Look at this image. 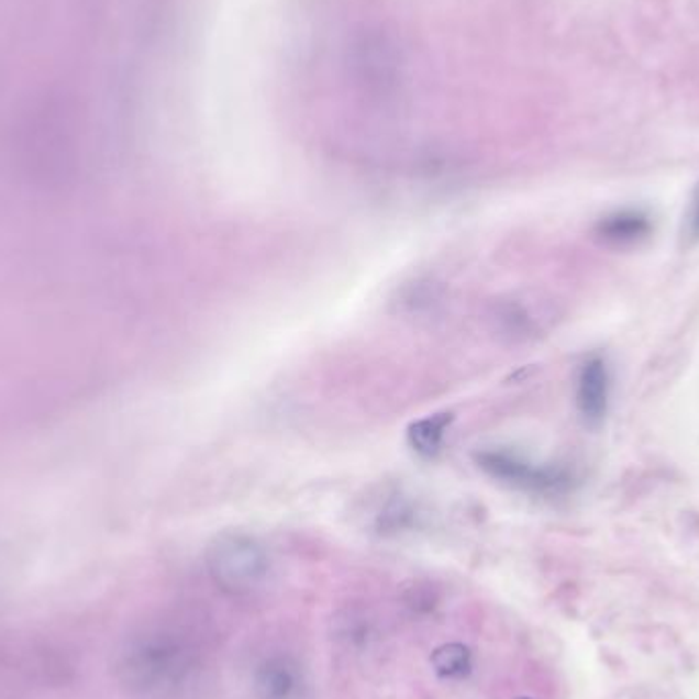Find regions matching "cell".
I'll use <instances>...</instances> for the list:
<instances>
[{"label":"cell","instance_id":"obj_1","mask_svg":"<svg viewBox=\"0 0 699 699\" xmlns=\"http://www.w3.org/2000/svg\"><path fill=\"white\" fill-rule=\"evenodd\" d=\"M197 653L182 634L156 630L140 636L121 658L123 681L146 694H170L195 669Z\"/></svg>","mask_w":699,"mask_h":699},{"label":"cell","instance_id":"obj_2","mask_svg":"<svg viewBox=\"0 0 699 699\" xmlns=\"http://www.w3.org/2000/svg\"><path fill=\"white\" fill-rule=\"evenodd\" d=\"M209 573L219 587L233 596L256 591L268 577V554L248 534H221L207 553Z\"/></svg>","mask_w":699,"mask_h":699},{"label":"cell","instance_id":"obj_3","mask_svg":"<svg viewBox=\"0 0 699 699\" xmlns=\"http://www.w3.org/2000/svg\"><path fill=\"white\" fill-rule=\"evenodd\" d=\"M482 470L499 482H506L525 493L561 496L573 487V475L561 466L532 465L522 456L508 451H485L477 454Z\"/></svg>","mask_w":699,"mask_h":699},{"label":"cell","instance_id":"obj_4","mask_svg":"<svg viewBox=\"0 0 699 699\" xmlns=\"http://www.w3.org/2000/svg\"><path fill=\"white\" fill-rule=\"evenodd\" d=\"M610 401V373L601 356H591L582 363L577 377V408L582 422L598 428L606 420Z\"/></svg>","mask_w":699,"mask_h":699},{"label":"cell","instance_id":"obj_5","mask_svg":"<svg viewBox=\"0 0 699 699\" xmlns=\"http://www.w3.org/2000/svg\"><path fill=\"white\" fill-rule=\"evenodd\" d=\"M653 233L651 215L642 209H622L601 218L596 225V235L610 248H632L648 240Z\"/></svg>","mask_w":699,"mask_h":699},{"label":"cell","instance_id":"obj_6","mask_svg":"<svg viewBox=\"0 0 699 699\" xmlns=\"http://www.w3.org/2000/svg\"><path fill=\"white\" fill-rule=\"evenodd\" d=\"M254 687L258 699H299L303 691V675L291 658L273 656L256 670Z\"/></svg>","mask_w":699,"mask_h":699},{"label":"cell","instance_id":"obj_7","mask_svg":"<svg viewBox=\"0 0 699 699\" xmlns=\"http://www.w3.org/2000/svg\"><path fill=\"white\" fill-rule=\"evenodd\" d=\"M451 423V413H436L411 423L408 430L409 446L423 458H434L442 451Z\"/></svg>","mask_w":699,"mask_h":699},{"label":"cell","instance_id":"obj_8","mask_svg":"<svg viewBox=\"0 0 699 699\" xmlns=\"http://www.w3.org/2000/svg\"><path fill=\"white\" fill-rule=\"evenodd\" d=\"M432 665L440 677L446 679H461L473 667V655L465 644L452 642L440 646L432 655Z\"/></svg>","mask_w":699,"mask_h":699},{"label":"cell","instance_id":"obj_9","mask_svg":"<svg viewBox=\"0 0 699 699\" xmlns=\"http://www.w3.org/2000/svg\"><path fill=\"white\" fill-rule=\"evenodd\" d=\"M681 237H684V242L687 246L699 242V185L698 189L694 190L689 207H687V211H685Z\"/></svg>","mask_w":699,"mask_h":699},{"label":"cell","instance_id":"obj_10","mask_svg":"<svg viewBox=\"0 0 699 699\" xmlns=\"http://www.w3.org/2000/svg\"><path fill=\"white\" fill-rule=\"evenodd\" d=\"M518 699H530V698H518Z\"/></svg>","mask_w":699,"mask_h":699}]
</instances>
